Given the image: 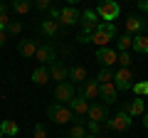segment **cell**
I'll return each instance as SVG.
<instances>
[{"label":"cell","mask_w":148,"mask_h":138,"mask_svg":"<svg viewBox=\"0 0 148 138\" xmlns=\"http://www.w3.org/2000/svg\"><path fill=\"white\" fill-rule=\"evenodd\" d=\"M111 40H116V22H101L99 30L91 35V42L96 44V49H104L111 44Z\"/></svg>","instance_id":"obj_1"},{"label":"cell","mask_w":148,"mask_h":138,"mask_svg":"<svg viewBox=\"0 0 148 138\" xmlns=\"http://www.w3.org/2000/svg\"><path fill=\"white\" fill-rule=\"evenodd\" d=\"M47 116L52 118L54 123H69L74 118V113H72V109H69V106H62V104L54 101V104H49V106H47Z\"/></svg>","instance_id":"obj_2"},{"label":"cell","mask_w":148,"mask_h":138,"mask_svg":"<svg viewBox=\"0 0 148 138\" xmlns=\"http://www.w3.org/2000/svg\"><path fill=\"white\" fill-rule=\"evenodd\" d=\"M79 25H82V35L91 37V35L99 30V25H101V20H99V15H96V10H86V12H82Z\"/></svg>","instance_id":"obj_3"},{"label":"cell","mask_w":148,"mask_h":138,"mask_svg":"<svg viewBox=\"0 0 148 138\" xmlns=\"http://www.w3.org/2000/svg\"><path fill=\"white\" fill-rule=\"evenodd\" d=\"M119 12H121V8H119V3H114V0H104V3L96 8V15H99L101 22H114L119 17Z\"/></svg>","instance_id":"obj_4"},{"label":"cell","mask_w":148,"mask_h":138,"mask_svg":"<svg viewBox=\"0 0 148 138\" xmlns=\"http://www.w3.org/2000/svg\"><path fill=\"white\" fill-rule=\"evenodd\" d=\"M114 86H116L119 91H128L133 89V72L131 69H119V72H114Z\"/></svg>","instance_id":"obj_5"},{"label":"cell","mask_w":148,"mask_h":138,"mask_svg":"<svg viewBox=\"0 0 148 138\" xmlns=\"http://www.w3.org/2000/svg\"><path fill=\"white\" fill-rule=\"evenodd\" d=\"M128 126H131V118H128V113L126 111H119V113H114V116H109L106 118V128H111V131H128Z\"/></svg>","instance_id":"obj_6"},{"label":"cell","mask_w":148,"mask_h":138,"mask_svg":"<svg viewBox=\"0 0 148 138\" xmlns=\"http://www.w3.org/2000/svg\"><path fill=\"white\" fill-rule=\"evenodd\" d=\"M74 96H77V91H74V84H69V81H64V84H57V91H54V99H57V104H62V106H69Z\"/></svg>","instance_id":"obj_7"},{"label":"cell","mask_w":148,"mask_h":138,"mask_svg":"<svg viewBox=\"0 0 148 138\" xmlns=\"http://www.w3.org/2000/svg\"><path fill=\"white\" fill-rule=\"evenodd\" d=\"M35 59L40 62V67H45V64H54V62H57V57H54V44H52V42L40 44V49H37Z\"/></svg>","instance_id":"obj_8"},{"label":"cell","mask_w":148,"mask_h":138,"mask_svg":"<svg viewBox=\"0 0 148 138\" xmlns=\"http://www.w3.org/2000/svg\"><path fill=\"white\" fill-rule=\"evenodd\" d=\"M82 20V12L79 10H77V8H74V5H69V8H62V10H59V25H77V22H79Z\"/></svg>","instance_id":"obj_9"},{"label":"cell","mask_w":148,"mask_h":138,"mask_svg":"<svg viewBox=\"0 0 148 138\" xmlns=\"http://www.w3.org/2000/svg\"><path fill=\"white\" fill-rule=\"evenodd\" d=\"M96 59L104 64V69H111L114 64L119 62V52L114 47H104V49H96Z\"/></svg>","instance_id":"obj_10"},{"label":"cell","mask_w":148,"mask_h":138,"mask_svg":"<svg viewBox=\"0 0 148 138\" xmlns=\"http://www.w3.org/2000/svg\"><path fill=\"white\" fill-rule=\"evenodd\" d=\"M86 116H89V121L106 123V118H109V106H106V104H89Z\"/></svg>","instance_id":"obj_11"},{"label":"cell","mask_w":148,"mask_h":138,"mask_svg":"<svg viewBox=\"0 0 148 138\" xmlns=\"http://www.w3.org/2000/svg\"><path fill=\"white\" fill-rule=\"evenodd\" d=\"M49 79H54L57 84H64V81H69V69L64 67V62H54L49 64Z\"/></svg>","instance_id":"obj_12"},{"label":"cell","mask_w":148,"mask_h":138,"mask_svg":"<svg viewBox=\"0 0 148 138\" xmlns=\"http://www.w3.org/2000/svg\"><path fill=\"white\" fill-rule=\"evenodd\" d=\"M69 109H72L74 118H79V116H86V111H89V101H86L82 94H77V96L72 99V104H69Z\"/></svg>","instance_id":"obj_13"},{"label":"cell","mask_w":148,"mask_h":138,"mask_svg":"<svg viewBox=\"0 0 148 138\" xmlns=\"http://www.w3.org/2000/svg\"><path fill=\"white\" fill-rule=\"evenodd\" d=\"M123 111L128 113V118H138V116L146 113V104H143V99H131L126 106H123Z\"/></svg>","instance_id":"obj_14"},{"label":"cell","mask_w":148,"mask_h":138,"mask_svg":"<svg viewBox=\"0 0 148 138\" xmlns=\"http://www.w3.org/2000/svg\"><path fill=\"white\" fill-rule=\"evenodd\" d=\"M82 96H84L86 101H91V99H96V96L101 94V86L96 84V79H86L84 84H82V91H79Z\"/></svg>","instance_id":"obj_15"},{"label":"cell","mask_w":148,"mask_h":138,"mask_svg":"<svg viewBox=\"0 0 148 138\" xmlns=\"http://www.w3.org/2000/svg\"><path fill=\"white\" fill-rule=\"evenodd\" d=\"M84 81H86V69L82 67V64H74V67H69V84L82 86Z\"/></svg>","instance_id":"obj_16"},{"label":"cell","mask_w":148,"mask_h":138,"mask_svg":"<svg viewBox=\"0 0 148 138\" xmlns=\"http://www.w3.org/2000/svg\"><path fill=\"white\" fill-rule=\"evenodd\" d=\"M101 99H104V104L106 106H109V104H114V101H116V96H119V89L116 86H114V81H111V84H101Z\"/></svg>","instance_id":"obj_17"},{"label":"cell","mask_w":148,"mask_h":138,"mask_svg":"<svg viewBox=\"0 0 148 138\" xmlns=\"http://www.w3.org/2000/svg\"><path fill=\"white\" fill-rule=\"evenodd\" d=\"M37 49H40V42L37 40H22L20 42V54L22 57H35Z\"/></svg>","instance_id":"obj_18"},{"label":"cell","mask_w":148,"mask_h":138,"mask_svg":"<svg viewBox=\"0 0 148 138\" xmlns=\"http://www.w3.org/2000/svg\"><path fill=\"white\" fill-rule=\"evenodd\" d=\"M143 27H146V25H143V20H141L138 15H128V20H126V30H128V35H131V37H136Z\"/></svg>","instance_id":"obj_19"},{"label":"cell","mask_w":148,"mask_h":138,"mask_svg":"<svg viewBox=\"0 0 148 138\" xmlns=\"http://www.w3.org/2000/svg\"><path fill=\"white\" fill-rule=\"evenodd\" d=\"M0 131H3V136H5V138H15L17 131H20V126H17L12 118H5V121L0 123Z\"/></svg>","instance_id":"obj_20"},{"label":"cell","mask_w":148,"mask_h":138,"mask_svg":"<svg viewBox=\"0 0 148 138\" xmlns=\"http://www.w3.org/2000/svg\"><path fill=\"white\" fill-rule=\"evenodd\" d=\"M32 81H35L37 86H45L49 81V69L47 67H37L35 72H32Z\"/></svg>","instance_id":"obj_21"},{"label":"cell","mask_w":148,"mask_h":138,"mask_svg":"<svg viewBox=\"0 0 148 138\" xmlns=\"http://www.w3.org/2000/svg\"><path fill=\"white\" fill-rule=\"evenodd\" d=\"M40 27H42V32L47 35V37H54V35L59 32V22L57 20H42V25H40Z\"/></svg>","instance_id":"obj_22"},{"label":"cell","mask_w":148,"mask_h":138,"mask_svg":"<svg viewBox=\"0 0 148 138\" xmlns=\"http://www.w3.org/2000/svg\"><path fill=\"white\" fill-rule=\"evenodd\" d=\"M131 47H133V37H131V35H121V37H116V52H128Z\"/></svg>","instance_id":"obj_23"},{"label":"cell","mask_w":148,"mask_h":138,"mask_svg":"<svg viewBox=\"0 0 148 138\" xmlns=\"http://www.w3.org/2000/svg\"><path fill=\"white\" fill-rule=\"evenodd\" d=\"M69 138H86V128H84V123H82L79 118H74L72 131H69Z\"/></svg>","instance_id":"obj_24"},{"label":"cell","mask_w":148,"mask_h":138,"mask_svg":"<svg viewBox=\"0 0 148 138\" xmlns=\"http://www.w3.org/2000/svg\"><path fill=\"white\" fill-rule=\"evenodd\" d=\"M133 49L141 52V54L148 52V37H146V35H136V37H133Z\"/></svg>","instance_id":"obj_25"},{"label":"cell","mask_w":148,"mask_h":138,"mask_svg":"<svg viewBox=\"0 0 148 138\" xmlns=\"http://www.w3.org/2000/svg\"><path fill=\"white\" fill-rule=\"evenodd\" d=\"M114 81V72L111 69H99V74H96V84H111Z\"/></svg>","instance_id":"obj_26"},{"label":"cell","mask_w":148,"mask_h":138,"mask_svg":"<svg viewBox=\"0 0 148 138\" xmlns=\"http://www.w3.org/2000/svg\"><path fill=\"white\" fill-rule=\"evenodd\" d=\"M30 3H27V0H15V3H12V10L15 12H20V15H25V12H30Z\"/></svg>","instance_id":"obj_27"},{"label":"cell","mask_w":148,"mask_h":138,"mask_svg":"<svg viewBox=\"0 0 148 138\" xmlns=\"http://www.w3.org/2000/svg\"><path fill=\"white\" fill-rule=\"evenodd\" d=\"M131 52H119V64H121L123 69H131Z\"/></svg>","instance_id":"obj_28"},{"label":"cell","mask_w":148,"mask_h":138,"mask_svg":"<svg viewBox=\"0 0 148 138\" xmlns=\"http://www.w3.org/2000/svg\"><path fill=\"white\" fill-rule=\"evenodd\" d=\"M32 136H35V138H47V128H45V123H35Z\"/></svg>","instance_id":"obj_29"},{"label":"cell","mask_w":148,"mask_h":138,"mask_svg":"<svg viewBox=\"0 0 148 138\" xmlns=\"http://www.w3.org/2000/svg\"><path fill=\"white\" fill-rule=\"evenodd\" d=\"M5 32H8V35H20V32H22V22H10Z\"/></svg>","instance_id":"obj_30"},{"label":"cell","mask_w":148,"mask_h":138,"mask_svg":"<svg viewBox=\"0 0 148 138\" xmlns=\"http://www.w3.org/2000/svg\"><path fill=\"white\" fill-rule=\"evenodd\" d=\"M86 128H89L91 136H99L101 133V123H96V121H86Z\"/></svg>","instance_id":"obj_31"},{"label":"cell","mask_w":148,"mask_h":138,"mask_svg":"<svg viewBox=\"0 0 148 138\" xmlns=\"http://www.w3.org/2000/svg\"><path fill=\"white\" fill-rule=\"evenodd\" d=\"M10 17H8V10H3L0 12V30H8V25H10Z\"/></svg>","instance_id":"obj_32"},{"label":"cell","mask_w":148,"mask_h":138,"mask_svg":"<svg viewBox=\"0 0 148 138\" xmlns=\"http://www.w3.org/2000/svg\"><path fill=\"white\" fill-rule=\"evenodd\" d=\"M35 8H37V10H49L52 5H49V0H37V3H35Z\"/></svg>","instance_id":"obj_33"},{"label":"cell","mask_w":148,"mask_h":138,"mask_svg":"<svg viewBox=\"0 0 148 138\" xmlns=\"http://www.w3.org/2000/svg\"><path fill=\"white\" fill-rule=\"evenodd\" d=\"M49 20H59V8H49Z\"/></svg>","instance_id":"obj_34"},{"label":"cell","mask_w":148,"mask_h":138,"mask_svg":"<svg viewBox=\"0 0 148 138\" xmlns=\"http://www.w3.org/2000/svg\"><path fill=\"white\" fill-rule=\"evenodd\" d=\"M5 42H8V32H5V30H0V47H3Z\"/></svg>","instance_id":"obj_35"},{"label":"cell","mask_w":148,"mask_h":138,"mask_svg":"<svg viewBox=\"0 0 148 138\" xmlns=\"http://www.w3.org/2000/svg\"><path fill=\"white\" fill-rule=\"evenodd\" d=\"M138 8H141L143 12H148V0H141V3H138Z\"/></svg>","instance_id":"obj_36"},{"label":"cell","mask_w":148,"mask_h":138,"mask_svg":"<svg viewBox=\"0 0 148 138\" xmlns=\"http://www.w3.org/2000/svg\"><path fill=\"white\" fill-rule=\"evenodd\" d=\"M143 126L148 128V109H146V113H143Z\"/></svg>","instance_id":"obj_37"},{"label":"cell","mask_w":148,"mask_h":138,"mask_svg":"<svg viewBox=\"0 0 148 138\" xmlns=\"http://www.w3.org/2000/svg\"><path fill=\"white\" fill-rule=\"evenodd\" d=\"M143 96H148V81H143Z\"/></svg>","instance_id":"obj_38"},{"label":"cell","mask_w":148,"mask_h":138,"mask_svg":"<svg viewBox=\"0 0 148 138\" xmlns=\"http://www.w3.org/2000/svg\"><path fill=\"white\" fill-rule=\"evenodd\" d=\"M86 138H99V136H91V133H86Z\"/></svg>","instance_id":"obj_39"},{"label":"cell","mask_w":148,"mask_h":138,"mask_svg":"<svg viewBox=\"0 0 148 138\" xmlns=\"http://www.w3.org/2000/svg\"><path fill=\"white\" fill-rule=\"evenodd\" d=\"M3 10H8V8H5V5H0V12H3Z\"/></svg>","instance_id":"obj_40"},{"label":"cell","mask_w":148,"mask_h":138,"mask_svg":"<svg viewBox=\"0 0 148 138\" xmlns=\"http://www.w3.org/2000/svg\"><path fill=\"white\" fill-rule=\"evenodd\" d=\"M146 37H148V25H146Z\"/></svg>","instance_id":"obj_41"},{"label":"cell","mask_w":148,"mask_h":138,"mask_svg":"<svg viewBox=\"0 0 148 138\" xmlns=\"http://www.w3.org/2000/svg\"><path fill=\"white\" fill-rule=\"evenodd\" d=\"M0 138H5V136H3V131H0Z\"/></svg>","instance_id":"obj_42"}]
</instances>
